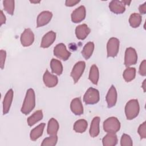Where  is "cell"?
<instances>
[{
  "mask_svg": "<svg viewBox=\"0 0 146 146\" xmlns=\"http://www.w3.org/2000/svg\"><path fill=\"white\" fill-rule=\"evenodd\" d=\"M58 141V136L57 135H52L50 137L45 138L42 144V146H54L56 144Z\"/></svg>",
  "mask_w": 146,
  "mask_h": 146,
  "instance_id": "cell-31",
  "label": "cell"
},
{
  "mask_svg": "<svg viewBox=\"0 0 146 146\" xmlns=\"http://www.w3.org/2000/svg\"><path fill=\"white\" fill-rule=\"evenodd\" d=\"M50 67L52 71V72L55 74L58 75L62 74L63 72V66L60 61L56 59H52L50 62Z\"/></svg>",
  "mask_w": 146,
  "mask_h": 146,
  "instance_id": "cell-23",
  "label": "cell"
},
{
  "mask_svg": "<svg viewBox=\"0 0 146 146\" xmlns=\"http://www.w3.org/2000/svg\"><path fill=\"white\" fill-rule=\"evenodd\" d=\"M80 2V1L77 0H67L65 2V5L66 6L71 7L73 6H75L77 3H78Z\"/></svg>",
  "mask_w": 146,
  "mask_h": 146,
  "instance_id": "cell-36",
  "label": "cell"
},
{
  "mask_svg": "<svg viewBox=\"0 0 146 146\" xmlns=\"http://www.w3.org/2000/svg\"><path fill=\"white\" fill-rule=\"evenodd\" d=\"M54 54L57 58L66 61L71 56V53L69 52L64 44L60 43L55 46L54 48Z\"/></svg>",
  "mask_w": 146,
  "mask_h": 146,
  "instance_id": "cell-6",
  "label": "cell"
},
{
  "mask_svg": "<svg viewBox=\"0 0 146 146\" xmlns=\"http://www.w3.org/2000/svg\"><path fill=\"white\" fill-rule=\"evenodd\" d=\"M109 8L110 10L116 14L123 13L125 10V5L123 1L113 0L109 3Z\"/></svg>",
  "mask_w": 146,
  "mask_h": 146,
  "instance_id": "cell-12",
  "label": "cell"
},
{
  "mask_svg": "<svg viewBox=\"0 0 146 146\" xmlns=\"http://www.w3.org/2000/svg\"><path fill=\"white\" fill-rule=\"evenodd\" d=\"M145 82H146V80L145 79L143 82V84H142V88H143V90H144V92H145V89H146V84H145Z\"/></svg>",
  "mask_w": 146,
  "mask_h": 146,
  "instance_id": "cell-39",
  "label": "cell"
},
{
  "mask_svg": "<svg viewBox=\"0 0 146 146\" xmlns=\"http://www.w3.org/2000/svg\"><path fill=\"white\" fill-rule=\"evenodd\" d=\"M104 146H114L117 143V137L114 133H108L102 140Z\"/></svg>",
  "mask_w": 146,
  "mask_h": 146,
  "instance_id": "cell-21",
  "label": "cell"
},
{
  "mask_svg": "<svg viewBox=\"0 0 146 146\" xmlns=\"http://www.w3.org/2000/svg\"><path fill=\"white\" fill-rule=\"evenodd\" d=\"M137 61V55L136 50L132 47H128L125 51L124 65L128 67L135 64Z\"/></svg>",
  "mask_w": 146,
  "mask_h": 146,
  "instance_id": "cell-7",
  "label": "cell"
},
{
  "mask_svg": "<svg viewBox=\"0 0 146 146\" xmlns=\"http://www.w3.org/2000/svg\"><path fill=\"white\" fill-rule=\"evenodd\" d=\"M13 91L12 89H10L6 93L4 97L3 101V114L6 115L10 110L13 99Z\"/></svg>",
  "mask_w": 146,
  "mask_h": 146,
  "instance_id": "cell-17",
  "label": "cell"
},
{
  "mask_svg": "<svg viewBox=\"0 0 146 146\" xmlns=\"http://www.w3.org/2000/svg\"><path fill=\"white\" fill-rule=\"evenodd\" d=\"M139 73L140 75L143 76H145L146 75V60H143L141 63L139 67Z\"/></svg>",
  "mask_w": 146,
  "mask_h": 146,
  "instance_id": "cell-34",
  "label": "cell"
},
{
  "mask_svg": "<svg viewBox=\"0 0 146 146\" xmlns=\"http://www.w3.org/2000/svg\"><path fill=\"white\" fill-rule=\"evenodd\" d=\"M140 107L137 99L129 100L125 106V113L128 120H132L138 115Z\"/></svg>",
  "mask_w": 146,
  "mask_h": 146,
  "instance_id": "cell-2",
  "label": "cell"
},
{
  "mask_svg": "<svg viewBox=\"0 0 146 146\" xmlns=\"http://www.w3.org/2000/svg\"><path fill=\"white\" fill-rule=\"evenodd\" d=\"M100 99L99 91L94 88H89L83 96V101L86 104H94Z\"/></svg>",
  "mask_w": 146,
  "mask_h": 146,
  "instance_id": "cell-4",
  "label": "cell"
},
{
  "mask_svg": "<svg viewBox=\"0 0 146 146\" xmlns=\"http://www.w3.org/2000/svg\"><path fill=\"white\" fill-rule=\"evenodd\" d=\"M86 63L84 61H79L74 65L71 72V76L73 79L75 83L78 82L82 75L84 71Z\"/></svg>",
  "mask_w": 146,
  "mask_h": 146,
  "instance_id": "cell-8",
  "label": "cell"
},
{
  "mask_svg": "<svg viewBox=\"0 0 146 146\" xmlns=\"http://www.w3.org/2000/svg\"><path fill=\"white\" fill-rule=\"evenodd\" d=\"M100 119L98 116L95 117L91 122L90 128L89 131L90 135L92 137H96L100 132V128H99V123H100Z\"/></svg>",
  "mask_w": 146,
  "mask_h": 146,
  "instance_id": "cell-19",
  "label": "cell"
},
{
  "mask_svg": "<svg viewBox=\"0 0 146 146\" xmlns=\"http://www.w3.org/2000/svg\"><path fill=\"white\" fill-rule=\"evenodd\" d=\"M70 108L72 112L76 115H81L83 113V107L79 98L72 99L71 102Z\"/></svg>",
  "mask_w": 146,
  "mask_h": 146,
  "instance_id": "cell-18",
  "label": "cell"
},
{
  "mask_svg": "<svg viewBox=\"0 0 146 146\" xmlns=\"http://www.w3.org/2000/svg\"><path fill=\"white\" fill-rule=\"evenodd\" d=\"M119 40L116 38H111L107 44V57H115L119 49Z\"/></svg>",
  "mask_w": 146,
  "mask_h": 146,
  "instance_id": "cell-5",
  "label": "cell"
},
{
  "mask_svg": "<svg viewBox=\"0 0 146 146\" xmlns=\"http://www.w3.org/2000/svg\"><path fill=\"white\" fill-rule=\"evenodd\" d=\"M141 21V16L140 14L138 13H133L130 15L129 18V25L133 28L138 27L140 25Z\"/></svg>",
  "mask_w": 146,
  "mask_h": 146,
  "instance_id": "cell-27",
  "label": "cell"
},
{
  "mask_svg": "<svg viewBox=\"0 0 146 146\" xmlns=\"http://www.w3.org/2000/svg\"><path fill=\"white\" fill-rule=\"evenodd\" d=\"M52 14L49 11H43L38 16L36 19V27H39L48 24L51 21Z\"/></svg>",
  "mask_w": 146,
  "mask_h": 146,
  "instance_id": "cell-11",
  "label": "cell"
},
{
  "mask_svg": "<svg viewBox=\"0 0 146 146\" xmlns=\"http://www.w3.org/2000/svg\"><path fill=\"white\" fill-rule=\"evenodd\" d=\"M59 128V125L58 121L54 118H51L48 122L47 132L50 136L56 135Z\"/></svg>",
  "mask_w": 146,
  "mask_h": 146,
  "instance_id": "cell-22",
  "label": "cell"
},
{
  "mask_svg": "<svg viewBox=\"0 0 146 146\" xmlns=\"http://www.w3.org/2000/svg\"><path fill=\"white\" fill-rule=\"evenodd\" d=\"M139 10L140 14H145L146 13V2H145L143 4L141 5L139 7Z\"/></svg>",
  "mask_w": 146,
  "mask_h": 146,
  "instance_id": "cell-37",
  "label": "cell"
},
{
  "mask_svg": "<svg viewBox=\"0 0 146 146\" xmlns=\"http://www.w3.org/2000/svg\"><path fill=\"white\" fill-rule=\"evenodd\" d=\"M87 121L84 119L76 121L74 125V130L77 133H83L87 128Z\"/></svg>",
  "mask_w": 146,
  "mask_h": 146,
  "instance_id": "cell-28",
  "label": "cell"
},
{
  "mask_svg": "<svg viewBox=\"0 0 146 146\" xmlns=\"http://www.w3.org/2000/svg\"><path fill=\"white\" fill-rule=\"evenodd\" d=\"M14 1L5 0L3 1V5L5 10L10 15H13L14 11Z\"/></svg>",
  "mask_w": 146,
  "mask_h": 146,
  "instance_id": "cell-30",
  "label": "cell"
},
{
  "mask_svg": "<svg viewBox=\"0 0 146 146\" xmlns=\"http://www.w3.org/2000/svg\"><path fill=\"white\" fill-rule=\"evenodd\" d=\"M138 133L139 134L141 139L146 138V122L143 123L138 128Z\"/></svg>",
  "mask_w": 146,
  "mask_h": 146,
  "instance_id": "cell-33",
  "label": "cell"
},
{
  "mask_svg": "<svg viewBox=\"0 0 146 146\" xmlns=\"http://www.w3.org/2000/svg\"><path fill=\"white\" fill-rule=\"evenodd\" d=\"M120 128V123L115 117L107 118L103 122L104 131L107 133H116Z\"/></svg>",
  "mask_w": 146,
  "mask_h": 146,
  "instance_id": "cell-3",
  "label": "cell"
},
{
  "mask_svg": "<svg viewBox=\"0 0 146 146\" xmlns=\"http://www.w3.org/2000/svg\"><path fill=\"white\" fill-rule=\"evenodd\" d=\"M45 127V123H42L39 124L31 131L30 136V139L33 141H35L39 139L43 134V130Z\"/></svg>",
  "mask_w": 146,
  "mask_h": 146,
  "instance_id": "cell-20",
  "label": "cell"
},
{
  "mask_svg": "<svg viewBox=\"0 0 146 146\" xmlns=\"http://www.w3.org/2000/svg\"><path fill=\"white\" fill-rule=\"evenodd\" d=\"M0 18H1V25H2L3 24H5L6 22V17L3 14L2 10L1 11Z\"/></svg>",
  "mask_w": 146,
  "mask_h": 146,
  "instance_id": "cell-38",
  "label": "cell"
},
{
  "mask_svg": "<svg viewBox=\"0 0 146 146\" xmlns=\"http://www.w3.org/2000/svg\"><path fill=\"white\" fill-rule=\"evenodd\" d=\"M99 78V69L96 65L93 64L90 68L89 74V79L94 84H97Z\"/></svg>",
  "mask_w": 146,
  "mask_h": 146,
  "instance_id": "cell-24",
  "label": "cell"
},
{
  "mask_svg": "<svg viewBox=\"0 0 146 146\" xmlns=\"http://www.w3.org/2000/svg\"><path fill=\"white\" fill-rule=\"evenodd\" d=\"M136 69L134 67H127L123 72V76L127 82L132 81L135 78Z\"/></svg>",
  "mask_w": 146,
  "mask_h": 146,
  "instance_id": "cell-29",
  "label": "cell"
},
{
  "mask_svg": "<svg viewBox=\"0 0 146 146\" xmlns=\"http://www.w3.org/2000/svg\"><path fill=\"white\" fill-rule=\"evenodd\" d=\"M94 50V44L92 42H89L87 43L84 46L82 51V54L83 56L86 59H88L92 55Z\"/></svg>",
  "mask_w": 146,
  "mask_h": 146,
  "instance_id": "cell-25",
  "label": "cell"
},
{
  "mask_svg": "<svg viewBox=\"0 0 146 146\" xmlns=\"http://www.w3.org/2000/svg\"><path fill=\"white\" fill-rule=\"evenodd\" d=\"M91 31L90 29L86 24L78 26L75 29L76 36L78 39L83 40L87 38Z\"/></svg>",
  "mask_w": 146,
  "mask_h": 146,
  "instance_id": "cell-16",
  "label": "cell"
},
{
  "mask_svg": "<svg viewBox=\"0 0 146 146\" xmlns=\"http://www.w3.org/2000/svg\"><path fill=\"white\" fill-rule=\"evenodd\" d=\"M43 80L46 86L49 88L55 87L58 82V79L56 76L51 74L48 70H46L43 76Z\"/></svg>",
  "mask_w": 146,
  "mask_h": 146,
  "instance_id": "cell-14",
  "label": "cell"
},
{
  "mask_svg": "<svg viewBox=\"0 0 146 146\" xmlns=\"http://www.w3.org/2000/svg\"><path fill=\"white\" fill-rule=\"evenodd\" d=\"M55 39V33L53 31H48L43 36L40 43V47L42 48H48L54 43Z\"/></svg>",
  "mask_w": 146,
  "mask_h": 146,
  "instance_id": "cell-15",
  "label": "cell"
},
{
  "mask_svg": "<svg viewBox=\"0 0 146 146\" xmlns=\"http://www.w3.org/2000/svg\"><path fill=\"white\" fill-rule=\"evenodd\" d=\"M133 144L131 137L127 134H123L120 140V145L121 146H132Z\"/></svg>",
  "mask_w": 146,
  "mask_h": 146,
  "instance_id": "cell-32",
  "label": "cell"
},
{
  "mask_svg": "<svg viewBox=\"0 0 146 146\" xmlns=\"http://www.w3.org/2000/svg\"><path fill=\"white\" fill-rule=\"evenodd\" d=\"M34 41V35L30 29H26L21 35V42L23 46H31Z\"/></svg>",
  "mask_w": 146,
  "mask_h": 146,
  "instance_id": "cell-10",
  "label": "cell"
},
{
  "mask_svg": "<svg viewBox=\"0 0 146 146\" xmlns=\"http://www.w3.org/2000/svg\"><path fill=\"white\" fill-rule=\"evenodd\" d=\"M35 106V95L33 89L29 88L26 94L21 108V112L25 115L30 113Z\"/></svg>",
  "mask_w": 146,
  "mask_h": 146,
  "instance_id": "cell-1",
  "label": "cell"
},
{
  "mask_svg": "<svg viewBox=\"0 0 146 146\" xmlns=\"http://www.w3.org/2000/svg\"><path fill=\"white\" fill-rule=\"evenodd\" d=\"M43 118V112L42 110L35 111L27 119V124L29 126H33Z\"/></svg>",
  "mask_w": 146,
  "mask_h": 146,
  "instance_id": "cell-26",
  "label": "cell"
},
{
  "mask_svg": "<svg viewBox=\"0 0 146 146\" xmlns=\"http://www.w3.org/2000/svg\"><path fill=\"white\" fill-rule=\"evenodd\" d=\"M117 91L113 85H112L109 89L106 97V100L107 103V106L108 108H111L113 107L117 101Z\"/></svg>",
  "mask_w": 146,
  "mask_h": 146,
  "instance_id": "cell-13",
  "label": "cell"
},
{
  "mask_svg": "<svg viewBox=\"0 0 146 146\" xmlns=\"http://www.w3.org/2000/svg\"><path fill=\"white\" fill-rule=\"evenodd\" d=\"M30 2L32 3H39L40 1H30Z\"/></svg>",
  "mask_w": 146,
  "mask_h": 146,
  "instance_id": "cell-41",
  "label": "cell"
},
{
  "mask_svg": "<svg viewBox=\"0 0 146 146\" xmlns=\"http://www.w3.org/2000/svg\"><path fill=\"white\" fill-rule=\"evenodd\" d=\"M86 11L84 6L82 5L75 9L71 14V21L75 23L81 22L86 17Z\"/></svg>",
  "mask_w": 146,
  "mask_h": 146,
  "instance_id": "cell-9",
  "label": "cell"
},
{
  "mask_svg": "<svg viewBox=\"0 0 146 146\" xmlns=\"http://www.w3.org/2000/svg\"><path fill=\"white\" fill-rule=\"evenodd\" d=\"M6 57V52L5 50H1L0 51V65L1 69H3L5 66V59Z\"/></svg>",
  "mask_w": 146,
  "mask_h": 146,
  "instance_id": "cell-35",
  "label": "cell"
},
{
  "mask_svg": "<svg viewBox=\"0 0 146 146\" xmlns=\"http://www.w3.org/2000/svg\"><path fill=\"white\" fill-rule=\"evenodd\" d=\"M123 3H124L125 5H129L130 3L131 2V1H123Z\"/></svg>",
  "mask_w": 146,
  "mask_h": 146,
  "instance_id": "cell-40",
  "label": "cell"
}]
</instances>
